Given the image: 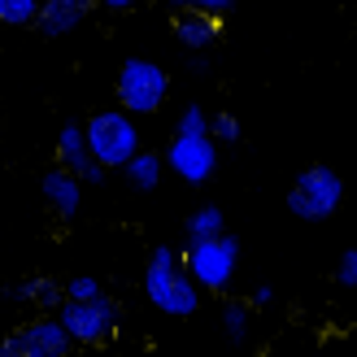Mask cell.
I'll use <instances>...</instances> for the list:
<instances>
[{"label":"cell","instance_id":"cell-22","mask_svg":"<svg viewBox=\"0 0 357 357\" xmlns=\"http://www.w3.org/2000/svg\"><path fill=\"white\" fill-rule=\"evenodd\" d=\"M335 283L357 288V248H344L340 253V261H335Z\"/></svg>","mask_w":357,"mask_h":357},{"label":"cell","instance_id":"cell-17","mask_svg":"<svg viewBox=\"0 0 357 357\" xmlns=\"http://www.w3.org/2000/svg\"><path fill=\"white\" fill-rule=\"evenodd\" d=\"M40 0H0V22L5 26H35Z\"/></svg>","mask_w":357,"mask_h":357},{"label":"cell","instance_id":"cell-5","mask_svg":"<svg viewBox=\"0 0 357 357\" xmlns=\"http://www.w3.org/2000/svg\"><path fill=\"white\" fill-rule=\"evenodd\" d=\"M344 205V178L331 166H305L296 174V183L288 188V209L301 222H327L331 213H340Z\"/></svg>","mask_w":357,"mask_h":357},{"label":"cell","instance_id":"cell-1","mask_svg":"<svg viewBox=\"0 0 357 357\" xmlns=\"http://www.w3.org/2000/svg\"><path fill=\"white\" fill-rule=\"evenodd\" d=\"M144 296L166 318H192L201 310V288L183 271V253L170 244H157L144 261Z\"/></svg>","mask_w":357,"mask_h":357},{"label":"cell","instance_id":"cell-3","mask_svg":"<svg viewBox=\"0 0 357 357\" xmlns=\"http://www.w3.org/2000/svg\"><path fill=\"white\" fill-rule=\"evenodd\" d=\"M83 139H87V157L105 170H122L139 153V127L122 109H96L83 122Z\"/></svg>","mask_w":357,"mask_h":357},{"label":"cell","instance_id":"cell-12","mask_svg":"<svg viewBox=\"0 0 357 357\" xmlns=\"http://www.w3.org/2000/svg\"><path fill=\"white\" fill-rule=\"evenodd\" d=\"M13 301H22V305H35L40 314H52L61 305V279H48V275H31L13 288Z\"/></svg>","mask_w":357,"mask_h":357},{"label":"cell","instance_id":"cell-4","mask_svg":"<svg viewBox=\"0 0 357 357\" xmlns=\"http://www.w3.org/2000/svg\"><path fill=\"white\" fill-rule=\"evenodd\" d=\"M170 96V75L149 57H127L118 66V109L131 118H153Z\"/></svg>","mask_w":357,"mask_h":357},{"label":"cell","instance_id":"cell-9","mask_svg":"<svg viewBox=\"0 0 357 357\" xmlns=\"http://www.w3.org/2000/svg\"><path fill=\"white\" fill-rule=\"evenodd\" d=\"M92 9H96V0H40L35 26H40V35H48V40H61V35L83 26Z\"/></svg>","mask_w":357,"mask_h":357},{"label":"cell","instance_id":"cell-10","mask_svg":"<svg viewBox=\"0 0 357 357\" xmlns=\"http://www.w3.org/2000/svg\"><path fill=\"white\" fill-rule=\"evenodd\" d=\"M40 192H44V201H48V209L57 213V218H66V222L79 218V209H83V183H79V174L52 166L40 178Z\"/></svg>","mask_w":357,"mask_h":357},{"label":"cell","instance_id":"cell-20","mask_svg":"<svg viewBox=\"0 0 357 357\" xmlns=\"http://www.w3.org/2000/svg\"><path fill=\"white\" fill-rule=\"evenodd\" d=\"M174 135H209V114L201 105H188V109L178 114V122H174Z\"/></svg>","mask_w":357,"mask_h":357},{"label":"cell","instance_id":"cell-15","mask_svg":"<svg viewBox=\"0 0 357 357\" xmlns=\"http://www.w3.org/2000/svg\"><path fill=\"white\" fill-rule=\"evenodd\" d=\"M188 240H213V236H227V213L218 205H201L196 213H188Z\"/></svg>","mask_w":357,"mask_h":357},{"label":"cell","instance_id":"cell-7","mask_svg":"<svg viewBox=\"0 0 357 357\" xmlns=\"http://www.w3.org/2000/svg\"><path fill=\"white\" fill-rule=\"evenodd\" d=\"M70 353H75V344L66 340L52 314H35L0 335V357H70Z\"/></svg>","mask_w":357,"mask_h":357},{"label":"cell","instance_id":"cell-23","mask_svg":"<svg viewBox=\"0 0 357 357\" xmlns=\"http://www.w3.org/2000/svg\"><path fill=\"white\" fill-rule=\"evenodd\" d=\"M105 178H109V170H105V166H96V162H87V166L79 170V183H87V188H100Z\"/></svg>","mask_w":357,"mask_h":357},{"label":"cell","instance_id":"cell-14","mask_svg":"<svg viewBox=\"0 0 357 357\" xmlns=\"http://www.w3.org/2000/svg\"><path fill=\"white\" fill-rule=\"evenodd\" d=\"M92 157H87V139H83V122H66V127L57 131V166L79 174Z\"/></svg>","mask_w":357,"mask_h":357},{"label":"cell","instance_id":"cell-16","mask_svg":"<svg viewBox=\"0 0 357 357\" xmlns=\"http://www.w3.org/2000/svg\"><path fill=\"white\" fill-rule=\"evenodd\" d=\"M248 323H253V310H248L244 301H227V305H222V331H227V340L244 344L248 340Z\"/></svg>","mask_w":357,"mask_h":357},{"label":"cell","instance_id":"cell-13","mask_svg":"<svg viewBox=\"0 0 357 357\" xmlns=\"http://www.w3.org/2000/svg\"><path fill=\"white\" fill-rule=\"evenodd\" d=\"M162 174H166V162H162V153H153V149H139L131 162L122 166V178H127L135 192H157Z\"/></svg>","mask_w":357,"mask_h":357},{"label":"cell","instance_id":"cell-25","mask_svg":"<svg viewBox=\"0 0 357 357\" xmlns=\"http://www.w3.org/2000/svg\"><path fill=\"white\" fill-rule=\"evenodd\" d=\"M100 9H109V13H127V9H135L139 0H96Z\"/></svg>","mask_w":357,"mask_h":357},{"label":"cell","instance_id":"cell-6","mask_svg":"<svg viewBox=\"0 0 357 357\" xmlns=\"http://www.w3.org/2000/svg\"><path fill=\"white\" fill-rule=\"evenodd\" d=\"M240 266V240L236 236H213V240H188L183 248V271L201 292H227Z\"/></svg>","mask_w":357,"mask_h":357},{"label":"cell","instance_id":"cell-18","mask_svg":"<svg viewBox=\"0 0 357 357\" xmlns=\"http://www.w3.org/2000/svg\"><path fill=\"white\" fill-rule=\"evenodd\" d=\"M61 296L66 301H96V296H105V283L96 275H70L61 283Z\"/></svg>","mask_w":357,"mask_h":357},{"label":"cell","instance_id":"cell-19","mask_svg":"<svg viewBox=\"0 0 357 357\" xmlns=\"http://www.w3.org/2000/svg\"><path fill=\"white\" fill-rule=\"evenodd\" d=\"M209 139L213 144H240V118L236 114H213L209 118Z\"/></svg>","mask_w":357,"mask_h":357},{"label":"cell","instance_id":"cell-24","mask_svg":"<svg viewBox=\"0 0 357 357\" xmlns=\"http://www.w3.org/2000/svg\"><path fill=\"white\" fill-rule=\"evenodd\" d=\"M271 301H275V288H271V283H257V288L248 292L244 305H248V310H261V305H271Z\"/></svg>","mask_w":357,"mask_h":357},{"label":"cell","instance_id":"cell-21","mask_svg":"<svg viewBox=\"0 0 357 357\" xmlns=\"http://www.w3.org/2000/svg\"><path fill=\"white\" fill-rule=\"evenodd\" d=\"M170 9H178V13H209V17H222L236 0H166Z\"/></svg>","mask_w":357,"mask_h":357},{"label":"cell","instance_id":"cell-11","mask_svg":"<svg viewBox=\"0 0 357 357\" xmlns=\"http://www.w3.org/2000/svg\"><path fill=\"white\" fill-rule=\"evenodd\" d=\"M174 40L188 52H209L213 40H218V17L209 13H178L174 17Z\"/></svg>","mask_w":357,"mask_h":357},{"label":"cell","instance_id":"cell-8","mask_svg":"<svg viewBox=\"0 0 357 357\" xmlns=\"http://www.w3.org/2000/svg\"><path fill=\"white\" fill-rule=\"evenodd\" d=\"M162 162H166V170L174 178L201 188V183L213 178V170H218V144H213L209 135H170Z\"/></svg>","mask_w":357,"mask_h":357},{"label":"cell","instance_id":"cell-2","mask_svg":"<svg viewBox=\"0 0 357 357\" xmlns=\"http://www.w3.org/2000/svg\"><path fill=\"white\" fill-rule=\"evenodd\" d=\"M52 318H57V327L66 331V340L75 349H100L118 335L122 305L105 292L96 301H61V305L52 310Z\"/></svg>","mask_w":357,"mask_h":357}]
</instances>
